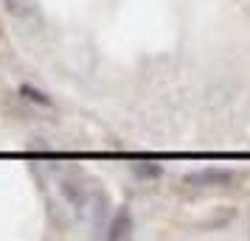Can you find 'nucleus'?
<instances>
[{"instance_id":"obj_1","label":"nucleus","mask_w":250,"mask_h":241,"mask_svg":"<svg viewBox=\"0 0 250 241\" xmlns=\"http://www.w3.org/2000/svg\"><path fill=\"white\" fill-rule=\"evenodd\" d=\"M233 180V174L225 168H200V171L186 174V185L188 188H222Z\"/></svg>"},{"instance_id":"obj_2","label":"nucleus","mask_w":250,"mask_h":241,"mask_svg":"<svg viewBox=\"0 0 250 241\" xmlns=\"http://www.w3.org/2000/svg\"><path fill=\"white\" fill-rule=\"evenodd\" d=\"M3 6L12 17L23 20V23H34V25L42 23V12H40L37 0H3Z\"/></svg>"},{"instance_id":"obj_3","label":"nucleus","mask_w":250,"mask_h":241,"mask_svg":"<svg viewBox=\"0 0 250 241\" xmlns=\"http://www.w3.org/2000/svg\"><path fill=\"white\" fill-rule=\"evenodd\" d=\"M132 230V216L126 207H118L113 216V224H110V239H126Z\"/></svg>"},{"instance_id":"obj_4","label":"nucleus","mask_w":250,"mask_h":241,"mask_svg":"<svg viewBox=\"0 0 250 241\" xmlns=\"http://www.w3.org/2000/svg\"><path fill=\"white\" fill-rule=\"evenodd\" d=\"M20 95L28 98V101L40 104V107H51V98H48L45 93H40L37 87H31V84H23V87H20Z\"/></svg>"},{"instance_id":"obj_5","label":"nucleus","mask_w":250,"mask_h":241,"mask_svg":"<svg viewBox=\"0 0 250 241\" xmlns=\"http://www.w3.org/2000/svg\"><path fill=\"white\" fill-rule=\"evenodd\" d=\"M138 174H160V168H135Z\"/></svg>"}]
</instances>
